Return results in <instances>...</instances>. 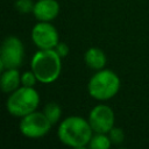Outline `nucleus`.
<instances>
[{
    "instance_id": "2eb2a0df",
    "label": "nucleus",
    "mask_w": 149,
    "mask_h": 149,
    "mask_svg": "<svg viewBox=\"0 0 149 149\" xmlns=\"http://www.w3.org/2000/svg\"><path fill=\"white\" fill-rule=\"evenodd\" d=\"M37 83H38L37 77H36L35 73L31 71V69L21 73V85H22V86L35 87V85H36Z\"/></svg>"
},
{
    "instance_id": "4468645a",
    "label": "nucleus",
    "mask_w": 149,
    "mask_h": 149,
    "mask_svg": "<svg viewBox=\"0 0 149 149\" xmlns=\"http://www.w3.org/2000/svg\"><path fill=\"white\" fill-rule=\"evenodd\" d=\"M35 6V1L33 0H15L14 7L21 14H29L33 13Z\"/></svg>"
},
{
    "instance_id": "423d86ee",
    "label": "nucleus",
    "mask_w": 149,
    "mask_h": 149,
    "mask_svg": "<svg viewBox=\"0 0 149 149\" xmlns=\"http://www.w3.org/2000/svg\"><path fill=\"white\" fill-rule=\"evenodd\" d=\"M54 125L43 113V111H34L23 118H20L19 130L28 139H40L45 136Z\"/></svg>"
},
{
    "instance_id": "9b49d317",
    "label": "nucleus",
    "mask_w": 149,
    "mask_h": 149,
    "mask_svg": "<svg viewBox=\"0 0 149 149\" xmlns=\"http://www.w3.org/2000/svg\"><path fill=\"white\" fill-rule=\"evenodd\" d=\"M21 86V72L19 69H6L1 71L0 87L6 94L12 93Z\"/></svg>"
},
{
    "instance_id": "f3484780",
    "label": "nucleus",
    "mask_w": 149,
    "mask_h": 149,
    "mask_svg": "<svg viewBox=\"0 0 149 149\" xmlns=\"http://www.w3.org/2000/svg\"><path fill=\"white\" fill-rule=\"evenodd\" d=\"M55 50L57 51V54H58L62 58H65V57L69 55V51H70L69 45H68L66 43H64V42H61V41H59V43L56 45Z\"/></svg>"
},
{
    "instance_id": "f257e3e1",
    "label": "nucleus",
    "mask_w": 149,
    "mask_h": 149,
    "mask_svg": "<svg viewBox=\"0 0 149 149\" xmlns=\"http://www.w3.org/2000/svg\"><path fill=\"white\" fill-rule=\"evenodd\" d=\"M93 129L87 119L80 115H70L61 120L57 127L58 140L66 147L81 149L88 146Z\"/></svg>"
},
{
    "instance_id": "39448f33",
    "label": "nucleus",
    "mask_w": 149,
    "mask_h": 149,
    "mask_svg": "<svg viewBox=\"0 0 149 149\" xmlns=\"http://www.w3.org/2000/svg\"><path fill=\"white\" fill-rule=\"evenodd\" d=\"M24 45L15 35H8L3 38L0 48V70L19 69L24 61Z\"/></svg>"
},
{
    "instance_id": "7ed1b4c3",
    "label": "nucleus",
    "mask_w": 149,
    "mask_h": 149,
    "mask_svg": "<svg viewBox=\"0 0 149 149\" xmlns=\"http://www.w3.org/2000/svg\"><path fill=\"white\" fill-rule=\"evenodd\" d=\"M121 87L120 77L111 69H101L88 79L87 93L98 101H107L114 98Z\"/></svg>"
},
{
    "instance_id": "f8f14e48",
    "label": "nucleus",
    "mask_w": 149,
    "mask_h": 149,
    "mask_svg": "<svg viewBox=\"0 0 149 149\" xmlns=\"http://www.w3.org/2000/svg\"><path fill=\"white\" fill-rule=\"evenodd\" d=\"M42 111L54 126L56 123L61 122V120H62V108L56 101H49L48 104L44 105Z\"/></svg>"
},
{
    "instance_id": "f03ea898",
    "label": "nucleus",
    "mask_w": 149,
    "mask_h": 149,
    "mask_svg": "<svg viewBox=\"0 0 149 149\" xmlns=\"http://www.w3.org/2000/svg\"><path fill=\"white\" fill-rule=\"evenodd\" d=\"M62 57L55 49H37L31 56L30 69L41 84L56 81L62 72Z\"/></svg>"
},
{
    "instance_id": "9d476101",
    "label": "nucleus",
    "mask_w": 149,
    "mask_h": 149,
    "mask_svg": "<svg viewBox=\"0 0 149 149\" xmlns=\"http://www.w3.org/2000/svg\"><path fill=\"white\" fill-rule=\"evenodd\" d=\"M84 62L88 69L98 71L106 66L107 56L102 49L98 47H90L84 54Z\"/></svg>"
},
{
    "instance_id": "6e6552de",
    "label": "nucleus",
    "mask_w": 149,
    "mask_h": 149,
    "mask_svg": "<svg viewBox=\"0 0 149 149\" xmlns=\"http://www.w3.org/2000/svg\"><path fill=\"white\" fill-rule=\"evenodd\" d=\"M87 120L94 133H108L115 126V114L106 104L95 105L88 113Z\"/></svg>"
},
{
    "instance_id": "20e7f679",
    "label": "nucleus",
    "mask_w": 149,
    "mask_h": 149,
    "mask_svg": "<svg viewBox=\"0 0 149 149\" xmlns=\"http://www.w3.org/2000/svg\"><path fill=\"white\" fill-rule=\"evenodd\" d=\"M40 100V94L35 87L21 85L19 88L8 94L6 100V109L15 118H23L24 115L37 109Z\"/></svg>"
},
{
    "instance_id": "ddd939ff",
    "label": "nucleus",
    "mask_w": 149,
    "mask_h": 149,
    "mask_svg": "<svg viewBox=\"0 0 149 149\" xmlns=\"http://www.w3.org/2000/svg\"><path fill=\"white\" fill-rule=\"evenodd\" d=\"M112 144L107 133H93L87 147L90 149H108Z\"/></svg>"
},
{
    "instance_id": "dca6fc26",
    "label": "nucleus",
    "mask_w": 149,
    "mask_h": 149,
    "mask_svg": "<svg viewBox=\"0 0 149 149\" xmlns=\"http://www.w3.org/2000/svg\"><path fill=\"white\" fill-rule=\"evenodd\" d=\"M107 134L113 144H121L125 141V133H123V129L120 127L114 126Z\"/></svg>"
},
{
    "instance_id": "1a4fd4ad",
    "label": "nucleus",
    "mask_w": 149,
    "mask_h": 149,
    "mask_svg": "<svg viewBox=\"0 0 149 149\" xmlns=\"http://www.w3.org/2000/svg\"><path fill=\"white\" fill-rule=\"evenodd\" d=\"M61 6L57 0H37L35 1L33 15L37 21L52 22L59 14Z\"/></svg>"
},
{
    "instance_id": "0eeeda50",
    "label": "nucleus",
    "mask_w": 149,
    "mask_h": 149,
    "mask_svg": "<svg viewBox=\"0 0 149 149\" xmlns=\"http://www.w3.org/2000/svg\"><path fill=\"white\" fill-rule=\"evenodd\" d=\"M33 43L37 49H55L59 43V34L51 22L37 21L30 31Z\"/></svg>"
}]
</instances>
